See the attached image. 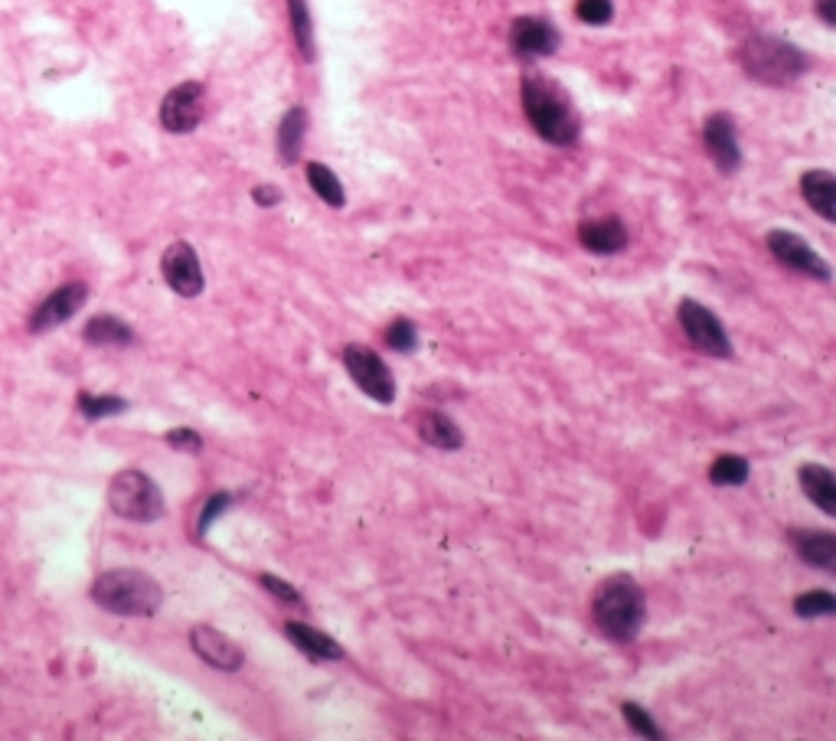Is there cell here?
I'll return each instance as SVG.
<instances>
[{
  "mask_svg": "<svg viewBox=\"0 0 836 741\" xmlns=\"http://www.w3.org/2000/svg\"><path fill=\"white\" fill-rule=\"evenodd\" d=\"M520 101H523L527 121L533 125V131L542 141L555 148H572L579 141V131H582L579 115L559 82L545 79L540 72H527L520 82Z\"/></svg>",
  "mask_w": 836,
  "mask_h": 741,
  "instance_id": "obj_1",
  "label": "cell"
},
{
  "mask_svg": "<svg viewBox=\"0 0 836 741\" xmlns=\"http://www.w3.org/2000/svg\"><path fill=\"white\" fill-rule=\"evenodd\" d=\"M591 621L611 643L638 641L647 621V597L635 575H608L591 597Z\"/></svg>",
  "mask_w": 836,
  "mask_h": 741,
  "instance_id": "obj_2",
  "label": "cell"
},
{
  "mask_svg": "<svg viewBox=\"0 0 836 741\" xmlns=\"http://www.w3.org/2000/svg\"><path fill=\"white\" fill-rule=\"evenodd\" d=\"M92 601L118 618H154L164 604V589L141 569H108L92 582Z\"/></svg>",
  "mask_w": 836,
  "mask_h": 741,
  "instance_id": "obj_3",
  "label": "cell"
},
{
  "mask_svg": "<svg viewBox=\"0 0 836 741\" xmlns=\"http://www.w3.org/2000/svg\"><path fill=\"white\" fill-rule=\"evenodd\" d=\"M738 62H741L745 76L761 82V86H790L814 66L810 56L800 47H794L790 40H781V37H768V33L745 40L738 50Z\"/></svg>",
  "mask_w": 836,
  "mask_h": 741,
  "instance_id": "obj_4",
  "label": "cell"
},
{
  "mask_svg": "<svg viewBox=\"0 0 836 741\" xmlns=\"http://www.w3.org/2000/svg\"><path fill=\"white\" fill-rule=\"evenodd\" d=\"M108 506L115 516L128 523H157L167 510L160 487L150 481L145 471H118L108 484Z\"/></svg>",
  "mask_w": 836,
  "mask_h": 741,
  "instance_id": "obj_5",
  "label": "cell"
},
{
  "mask_svg": "<svg viewBox=\"0 0 836 741\" xmlns=\"http://www.w3.org/2000/svg\"><path fill=\"white\" fill-rule=\"evenodd\" d=\"M344 369L350 373L353 386L370 396L380 405H393L395 402V379L393 369L386 366V359L366 344H346L344 346Z\"/></svg>",
  "mask_w": 836,
  "mask_h": 741,
  "instance_id": "obj_6",
  "label": "cell"
},
{
  "mask_svg": "<svg viewBox=\"0 0 836 741\" xmlns=\"http://www.w3.org/2000/svg\"><path fill=\"white\" fill-rule=\"evenodd\" d=\"M677 320H680V327H683V334H687L692 349H699V353H706L712 359H732V353H736L732 340H729L722 320L709 307H702L692 297H683L677 304Z\"/></svg>",
  "mask_w": 836,
  "mask_h": 741,
  "instance_id": "obj_7",
  "label": "cell"
},
{
  "mask_svg": "<svg viewBox=\"0 0 836 741\" xmlns=\"http://www.w3.org/2000/svg\"><path fill=\"white\" fill-rule=\"evenodd\" d=\"M768 251L790 268V271H797V275H804V278H810V281H820V285H830L834 281V268H830V261L824 258V255H817L810 243H804L797 233H790V229H771L768 233Z\"/></svg>",
  "mask_w": 836,
  "mask_h": 741,
  "instance_id": "obj_8",
  "label": "cell"
},
{
  "mask_svg": "<svg viewBox=\"0 0 836 741\" xmlns=\"http://www.w3.org/2000/svg\"><path fill=\"white\" fill-rule=\"evenodd\" d=\"M206 115V89L203 82H180L160 101V128L170 135H190Z\"/></svg>",
  "mask_w": 836,
  "mask_h": 741,
  "instance_id": "obj_9",
  "label": "cell"
},
{
  "mask_svg": "<svg viewBox=\"0 0 836 741\" xmlns=\"http://www.w3.org/2000/svg\"><path fill=\"white\" fill-rule=\"evenodd\" d=\"M160 271H164V281L174 295L180 297H199L203 288H206V278H203V265H199L197 248L190 243H170L160 255Z\"/></svg>",
  "mask_w": 836,
  "mask_h": 741,
  "instance_id": "obj_10",
  "label": "cell"
},
{
  "mask_svg": "<svg viewBox=\"0 0 836 741\" xmlns=\"http://www.w3.org/2000/svg\"><path fill=\"white\" fill-rule=\"evenodd\" d=\"M702 148L719 167V174H736L741 167V145H738L736 118L729 111H712L702 121Z\"/></svg>",
  "mask_w": 836,
  "mask_h": 741,
  "instance_id": "obj_11",
  "label": "cell"
},
{
  "mask_svg": "<svg viewBox=\"0 0 836 741\" xmlns=\"http://www.w3.org/2000/svg\"><path fill=\"white\" fill-rule=\"evenodd\" d=\"M86 300H89V285H86V281H66V285H59V288H56L52 295L43 297L40 307L30 314V330H33V334H47L52 327L72 320V317L82 310Z\"/></svg>",
  "mask_w": 836,
  "mask_h": 741,
  "instance_id": "obj_12",
  "label": "cell"
},
{
  "mask_svg": "<svg viewBox=\"0 0 836 741\" xmlns=\"http://www.w3.org/2000/svg\"><path fill=\"white\" fill-rule=\"evenodd\" d=\"M562 47V33L545 17H517L510 23V50L520 59H542Z\"/></svg>",
  "mask_w": 836,
  "mask_h": 741,
  "instance_id": "obj_13",
  "label": "cell"
},
{
  "mask_svg": "<svg viewBox=\"0 0 836 741\" xmlns=\"http://www.w3.org/2000/svg\"><path fill=\"white\" fill-rule=\"evenodd\" d=\"M190 646L203 663H209L213 670L223 673H239L246 666V650L236 641H229L223 631L209 628V624H197L190 631Z\"/></svg>",
  "mask_w": 836,
  "mask_h": 741,
  "instance_id": "obj_14",
  "label": "cell"
},
{
  "mask_svg": "<svg viewBox=\"0 0 836 741\" xmlns=\"http://www.w3.org/2000/svg\"><path fill=\"white\" fill-rule=\"evenodd\" d=\"M790 549L814 569L820 572H836V533L817 530V526H794L787 530Z\"/></svg>",
  "mask_w": 836,
  "mask_h": 741,
  "instance_id": "obj_15",
  "label": "cell"
},
{
  "mask_svg": "<svg viewBox=\"0 0 836 741\" xmlns=\"http://www.w3.org/2000/svg\"><path fill=\"white\" fill-rule=\"evenodd\" d=\"M631 243L628 226L618 216H601V219H586L579 226V246L591 255H618Z\"/></svg>",
  "mask_w": 836,
  "mask_h": 741,
  "instance_id": "obj_16",
  "label": "cell"
},
{
  "mask_svg": "<svg viewBox=\"0 0 836 741\" xmlns=\"http://www.w3.org/2000/svg\"><path fill=\"white\" fill-rule=\"evenodd\" d=\"M285 638L295 643L307 660H314V663H337V660L346 656L344 646L334 641L331 634H324V631H317V628H311L304 621H288L285 624Z\"/></svg>",
  "mask_w": 836,
  "mask_h": 741,
  "instance_id": "obj_17",
  "label": "cell"
},
{
  "mask_svg": "<svg viewBox=\"0 0 836 741\" xmlns=\"http://www.w3.org/2000/svg\"><path fill=\"white\" fill-rule=\"evenodd\" d=\"M797 484H800L804 496H807L817 510H824L827 516H836V477L830 467L807 461V464L797 467Z\"/></svg>",
  "mask_w": 836,
  "mask_h": 741,
  "instance_id": "obj_18",
  "label": "cell"
},
{
  "mask_svg": "<svg viewBox=\"0 0 836 741\" xmlns=\"http://www.w3.org/2000/svg\"><path fill=\"white\" fill-rule=\"evenodd\" d=\"M800 197L824 223H836V177L830 170H807L800 177Z\"/></svg>",
  "mask_w": 836,
  "mask_h": 741,
  "instance_id": "obj_19",
  "label": "cell"
},
{
  "mask_svg": "<svg viewBox=\"0 0 836 741\" xmlns=\"http://www.w3.org/2000/svg\"><path fill=\"white\" fill-rule=\"evenodd\" d=\"M415 428H419V438H422L425 445L439 447V451H461V447H464V432H461L458 422H454L451 415H444V412H435V408L422 412L419 422H415Z\"/></svg>",
  "mask_w": 836,
  "mask_h": 741,
  "instance_id": "obj_20",
  "label": "cell"
},
{
  "mask_svg": "<svg viewBox=\"0 0 836 741\" xmlns=\"http://www.w3.org/2000/svg\"><path fill=\"white\" fill-rule=\"evenodd\" d=\"M307 138V111L304 105H292L278 125V160L282 164H297L301 160V148Z\"/></svg>",
  "mask_w": 836,
  "mask_h": 741,
  "instance_id": "obj_21",
  "label": "cell"
},
{
  "mask_svg": "<svg viewBox=\"0 0 836 741\" xmlns=\"http://www.w3.org/2000/svg\"><path fill=\"white\" fill-rule=\"evenodd\" d=\"M82 337H86V344H92V346H131L135 344V330H131L125 320L111 317V314H99V317H92V320L86 324Z\"/></svg>",
  "mask_w": 836,
  "mask_h": 741,
  "instance_id": "obj_22",
  "label": "cell"
},
{
  "mask_svg": "<svg viewBox=\"0 0 836 741\" xmlns=\"http://www.w3.org/2000/svg\"><path fill=\"white\" fill-rule=\"evenodd\" d=\"M288 3V23H292V37L304 62H314L317 47H314V17L307 0H285Z\"/></svg>",
  "mask_w": 836,
  "mask_h": 741,
  "instance_id": "obj_23",
  "label": "cell"
},
{
  "mask_svg": "<svg viewBox=\"0 0 836 741\" xmlns=\"http://www.w3.org/2000/svg\"><path fill=\"white\" fill-rule=\"evenodd\" d=\"M307 184H311V190L324 199L331 209H344L346 206L344 184H341V177H337L327 164L311 160V164H307Z\"/></svg>",
  "mask_w": 836,
  "mask_h": 741,
  "instance_id": "obj_24",
  "label": "cell"
},
{
  "mask_svg": "<svg viewBox=\"0 0 836 741\" xmlns=\"http://www.w3.org/2000/svg\"><path fill=\"white\" fill-rule=\"evenodd\" d=\"M748 474H751V467L741 454H722L709 464L712 487H741V484H748Z\"/></svg>",
  "mask_w": 836,
  "mask_h": 741,
  "instance_id": "obj_25",
  "label": "cell"
},
{
  "mask_svg": "<svg viewBox=\"0 0 836 741\" xmlns=\"http://www.w3.org/2000/svg\"><path fill=\"white\" fill-rule=\"evenodd\" d=\"M794 614L800 621H817V618H834L836 614V594L827 589H814V592H800L794 597Z\"/></svg>",
  "mask_w": 836,
  "mask_h": 741,
  "instance_id": "obj_26",
  "label": "cell"
},
{
  "mask_svg": "<svg viewBox=\"0 0 836 741\" xmlns=\"http://www.w3.org/2000/svg\"><path fill=\"white\" fill-rule=\"evenodd\" d=\"M76 405H79L82 418H89V422H101V418H111V415L128 412V398L121 396H92V393H79Z\"/></svg>",
  "mask_w": 836,
  "mask_h": 741,
  "instance_id": "obj_27",
  "label": "cell"
},
{
  "mask_svg": "<svg viewBox=\"0 0 836 741\" xmlns=\"http://www.w3.org/2000/svg\"><path fill=\"white\" fill-rule=\"evenodd\" d=\"M383 340H386V346H390L393 353L409 356V353H415V349H419V327H415L409 317H395L393 324L386 327Z\"/></svg>",
  "mask_w": 836,
  "mask_h": 741,
  "instance_id": "obj_28",
  "label": "cell"
},
{
  "mask_svg": "<svg viewBox=\"0 0 836 741\" xmlns=\"http://www.w3.org/2000/svg\"><path fill=\"white\" fill-rule=\"evenodd\" d=\"M621 715H624V722L638 732L640 739H663V729L657 725V719L638 705V702H621Z\"/></svg>",
  "mask_w": 836,
  "mask_h": 741,
  "instance_id": "obj_29",
  "label": "cell"
},
{
  "mask_svg": "<svg viewBox=\"0 0 836 741\" xmlns=\"http://www.w3.org/2000/svg\"><path fill=\"white\" fill-rule=\"evenodd\" d=\"M236 503V494H229V491H216V494H209V500L203 503V510H199V520H197V536L203 540L206 533H209V526L229 510Z\"/></svg>",
  "mask_w": 836,
  "mask_h": 741,
  "instance_id": "obj_30",
  "label": "cell"
},
{
  "mask_svg": "<svg viewBox=\"0 0 836 741\" xmlns=\"http://www.w3.org/2000/svg\"><path fill=\"white\" fill-rule=\"evenodd\" d=\"M576 17L589 27H604L614 17V3L611 0H576Z\"/></svg>",
  "mask_w": 836,
  "mask_h": 741,
  "instance_id": "obj_31",
  "label": "cell"
},
{
  "mask_svg": "<svg viewBox=\"0 0 836 741\" xmlns=\"http://www.w3.org/2000/svg\"><path fill=\"white\" fill-rule=\"evenodd\" d=\"M258 582H262V589H265V592L272 594V597H278V601H285V604H295V607L304 604V597H301V592H297L295 585H292V582H285V579H278V575H272V572H265Z\"/></svg>",
  "mask_w": 836,
  "mask_h": 741,
  "instance_id": "obj_32",
  "label": "cell"
},
{
  "mask_svg": "<svg viewBox=\"0 0 836 741\" xmlns=\"http://www.w3.org/2000/svg\"><path fill=\"white\" fill-rule=\"evenodd\" d=\"M164 442L174 447V451H187V454H199L203 451V438L194 428H170L164 435Z\"/></svg>",
  "mask_w": 836,
  "mask_h": 741,
  "instance_id": "obj_33",
  "label": "cell"
},
{
  "mask_svg": "<svg viewBox=\"0 0 836 741\" xmlns=\"http://www.w3.org/2000/svg\"><path fill=\"white\" fill-rule=\"evenodd\" d=\"M252 199H255V206L272 209V206H278V202H282V190H278V187H272V184H262V187H255V190H252Z\"/></svg>",
  "mask_w": 836,
  "mask_h": 741,
  "instance_id": "obj_34",
  "label": "cell"
},
{
  "mask_svg": "<svg viewBox=\"0 0 836 741\" xmlns=\"http://www.w3.org/2000/svg\"><path fill=\"white\" fill-rule=\"evenodd\" d=\"M817 13L827 27H836V0H817Z\"/></svg>",
  "mask_w": 836,
  "mask_h": 741,
  "instance_id": "obj_35",
  "label": "cell"
}]
</instances>
